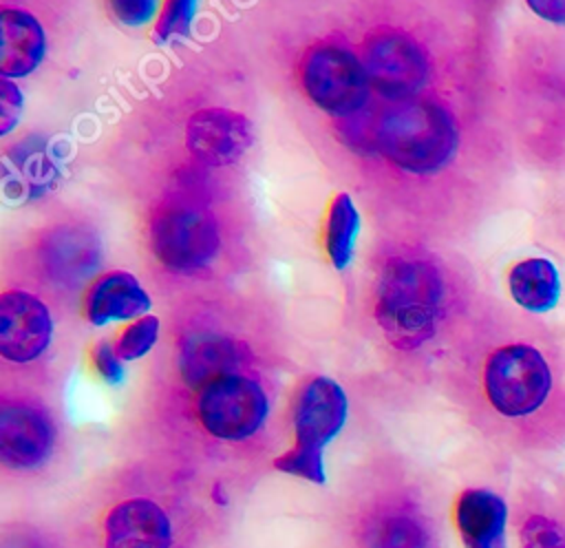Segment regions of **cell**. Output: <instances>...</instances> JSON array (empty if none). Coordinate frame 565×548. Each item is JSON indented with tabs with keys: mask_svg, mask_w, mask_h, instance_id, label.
I'll use <instances>...</instances> for the list:
<instances>
[{
	"mask_svg": "<svg viewBox=\"0 0 565 548\" xmlns=\"http://www.w3.org/2000/svg\"><path fill=\"white\" fill-rule=\"evenodd\" d=\"M152 307L150 294L126 270H110L97 276L84 296V316L90 325H108L115 320H135Z\"/></svg>",
	"mask_w": 565,
	"mask_h": 548,
	"instance_id": "4fadbf2b",
	"label": "cell"
},
{
	"mask_svg": "<svg viewBox=\"0 0 565 548\" xmlns=\"http://www.w3.org/2000/svg\"><path fill=\"white\" fill-rule=\"evenodd\" d=\"M459 126L437 99H404L375 119V152L408 175H435L457 155Z\"/></svg>",
	"mask_w": 565,
	"mask_h": 548,
	"instance_id": "6da1fadb",
	"label": "cell"
},
{
	"mask_svg": "<svg viewBox=\"0 0 565 548\" xmlns=\"http://www.w3.org/2000/svg\"><path fill=\"white\" fill-rule=\"evenodd\" d=\"M505 502L486 488H468L455 506V521L466 548H505Z\"/></svg>",
	"mask_w": 565,
	"mask_h": 548,
	"instance_id": "2e32d148",
	"label": "cell"
},
{
	"mask_svg": "<svg viewBox=\"0 0 565 548\" xmlns=\"http://www.w3.org/2000/svg\"><path fill=\"white\" fill-rule=\"evenodd\" d=\"M168 513L148 497L117 502L104 517V548H172Z\"/></svg>",
	"mask_w": 565,
	"mask_h": 548,
	"instance_id": "7c38bea8",
	"label": "cell"
},
{
	"mask_svg": "<svg viewBox=\"0 0 565 548\" xmlns=\"http://www.w3.org/2000/svg\"><path fill=\"white\" fill-rule=\"evenodd\" d=\"M508 289L514 303L527 312H547L558 303L561 278L550 259L530 256L508 272Z\"/></svg>",
	"mask_w": 565,
	"mask_h": 548,
	"instance_id": "e0dca14e",
	"label": "cell"
},
{
	"mask_svg": "<svg viewBox=\"0 0 565 548\" xmlns=\"http://www.w3.org/2000/svg\"><path fill=\"white\" fill-rule=\"evenodd\" d=\"M46 55V33L40 20L18 7L0 13V73L9 80L31 75Z\"/></svg>",
	"mask_w": 565,
	"mask_h": 548,
	"instance_id": "9a60e30c",
	"label": "cell"
},
{
	"mask_svg": "<svg viewBox=\"0 0 565 548\" xmlns=\"http://www.w3.org/2000/svg\"><path fill=\"white\" fill-rule=\"evenodd\" d=\"M349 415L344 389L327 378H311L294 409V446L324 453V446L338 438Z\"/></svg>",
	"mask_w": 565,
	"mask_h": 548,
	"instance_id": "8fae6325",
	"label": "cell"
},
{
	"mask_svg": "<svg viewBox=\"0 0 565 548\" xmlns=\"http://www.w3.org/2000/svg\"><path fill=\"white\" fill-rule=\"evenodd\" d=\"M274 468L300 479H307L311 484H324L327 473H324V453L318 451H307L291 446L282 455L274 460Z\"/></svg>",
	"mask_w": 565,
	"mask_h": 548,
	"instance_id": "7402d4cb",
	"label": "cell"
},
{
	"mask_svg": "<svg viewBox=\"0 0 565 548\" xmlns=\"http://www.w3.org/2000/svg\"><path fill=\"white\" fill-rule=\"evenodd\" d=\"M300 86L316 108L338 122L362 113L371 97L362 57L335 40H320L305 51Z\"/></svg>",
	"mask_w": 565,
	"mask_h": 548,
	"instance_id": "277c9868",
	"label": "cell"
},
{
	"mask_svg": "<svg viewBox=\"0 0 565 548\" xmlns=\"http://www.w3.org/2000/svg\"><path fill=\"white\" fill-rule=\"evenodd\" d=\"M362 64L371 88L384 99L417 97L430 80V60L424 46L402 29H377L362 42Z\"/></svg>",
	"mask_w": 565,
	"mask_h": 548,
	"instance_id": "52a82bcc",
	"label": "cell"
},
{
	"mask_svg": "<svg viewBox=\"0 0 565 548\" xmlns=\"http://www.w3.org/2000/svg\"><path fill=\"white\" fill-rule=\"evenodd\" d=\"M523 548H565V530L545 515H532L521 528Z\"/></svg>",
	"mask_w": 565,
	"mask_h": 548,
	"instance_id": "603a6c76",
	"label": "cell"
},
{
	"mask_svg": "<svg viewBox=\"0 0 565 548\" xmlns=\"http://www.w3.org/2000/svg\"><path fill=\"white\" fill-rule=\"evenodd\" d=\"M185 146L205 168L234 166L252 146V126L236 110L207 106L190 115Z\"/></svg>",
	"mask_w": 565,
	"mask_h": 548,
	"instance_id": "30bf717a",
	"label": "cell"
},
{
	"mask_svg": "<svg viewBox=\"0 0 565 548\" xmlns=\"http://www.w3.org/2000/svg\"><path fill=\"white\" fill-rule=\"evenodd\" d=\"M93 365H95L99 378L106 380L108 384H117L124 380V360L119 358L113 342L99 340L93 347Z\"/></svg>",
	"mask_w": 565,
	"mask_h": 548,
	"instance_id": "484cf974",
	"label": "cell"
},
{
	"mask_svg": "<svg viewBox=\"0 0 565 548\" xmlns=\"http://www.w3.org/2000/svg\"><path fill=\"white\" fill-rule=\"evenodd\" d=\"M24 97L18 84L9 77L0 80V135H9L22 115Z\"/></svg>",
	"mask_w": 565,
	"mask_h": 548,
	"instance_id": "d4e9b609",
	"label": "cell"
},
{
	"mask_svg": "<svg viewBox=\"0 0 565 548\" xmlns=\"http://www.w3.org/2000/svg\"><path fill=\"white\" fill-rule=\"evenodd\" d=\"M53 316L42 298L24 289H7L0 296V354L4 360L26 365L51 345Z\"/></svg>",
	"mask_w": 565,
	"mask_h": 548,
	"instance_id": "9c48e42d",
	"label": "cell"
},
{
	"mask_svg": "<svg viewBox=\"0 0 565 548\" xmlns=\"http://www.w3.org/2000/svg\"><path fill=\"white\" fill-rule=\"evenodd\" d=\"M245 358L243 345L221 331H194L181 340L179 371L192 389H203L207 382L238 373Z\"/></svg>",
	"mask_w": 565,
	"mask_h": 548,
	"instance_id": "5bb4252c",
	"label": "cell"
},
{
	"mask_svg": "<svg viewBox=\"0 0 565 548\" xmlns=\"http://www.w3.org/2000/svg\"><path fill=\"white\" fill-rule=\"evenodd\" d=\"M446 287L439 270L419 256H393L375 287V320L402 349L424 345L437 331Z\"/></svg>",
	"mask_w": 565,
	"mask_h": 548,
	"instance_id": "7a4b0ae2",
	"label": "cell"
},
{
	"mask_svg": "<svg viewBox=\"0 0 565 548\" xmlns=\"http://www.w3.org/2000/svg\"><path fill=\"white\" fill-rule=\"evenodd\" d=\"M22 168L26 170L24 172V177H29L31 179V170H33V164H31V159H26V161H22ZM51 170H44V172H35V179H38V183H40V188H44L46 183H51V175H49Z\"/></svg>",
	"mask_w": 565,
	"mask_h": 548,
	"instance_id": "83f0119b",
	"label": "cell"
},
{
	"mask_svg": "<svg viewBox=\"0 0 565 548\" xmlns=\"http://www.w3.org/2000/svg\"><path fill=\"white\" fill-rule=\"evenodd\" d=\"M525 7L550 24L565 27V0H523Z\"/></svg>",
	"mask_w": 565,
	"mask_h": 548,
	"instance_id": "4316f807",
	"label": "cell"
},
{
	"mask_svg": "<svg viewBox=\"0 0 565 548\" xmlns=\"http://www.w3.org/2000/svg\"><path fill=\"white\" fill-rule=\"evenodd\" d=\"M552 387V376L539 349L512 342L494 349L483 367L488 402L508 418L536 411Z\"/></svg>",
	"mask_w": 565,
	"mask_h": 548,
	"instance_id": "5b68a950",
	"label": "cell"
},
{
	"mask_svg": "<svg viewBox=\"0 0 565 548\" xmlns=\"http://www.w3.org/2000/svg\"><path fill=\"white\" fill-rule=\"evenodd\" d=\"M199 0H163L157 24L154 42L166 44L174 38H185L192 31Z\"/></svg>",
	"mask_w": 565,
	"mask_h": 548,
	"instance_id": "ffe728a7",
	"label": "cell"
},
{
	"mask_svg": "<svg viewBox=\"0 0 565 548\" xmlns=\"http://www.w3.org/2000/svg\"><path fill=\"white\" fill-rule=\"evenodd\" d=\"M55 446L49 411L31 400H4L0 407V460L15 471L44 464Z\"/></svg>",
	"mask_w": 565,
	"mask_h": 548,
	"instance_id": "ba28073f",
	"label": "cell"
},
{
	"mask_svg": "<svg viewBox=\"0 0 565 548\" xmlns=\"http://www.w3.org/2000/svg\"><path fill=\"white\" fill-rule=\"evenodd\" d=\"M194 409L207 435L221 442H243L265 424L269 400L258 380L243 373H227L199 389Z\"/></svg>",
	"mask_w": 565,
	"mask_h": 548,
	"instance_id": "8992f818",
	"label": "cell"
},
{
	"mask_svg": "<svg viewBox=\"0 0 565 548\" xmlns=\"http://www.w3.org/2000/svg\"><path fill=\"white\" fill-rule=\"evenodd\" d=\"M110 13L126 27H146L157 18L161 0H106Z\"/></svg>",
	"mask_w": 565,
	"mask_h": 548,
	"instance_id": "cb8c5ba5",
	"label": "cell"
},
{
	"mask_svg": "<svg viewBox=\"0 0 565 548\" xmlns=\"http://www.w3.org/2000/svg\"><path fill=\"white\" fill-rule=\"evenodd\" d=\"M150 247L166 270L194 274L218 256L221 230L216 217L192 199H166L150 219Z\"/></svg>",
	"mask_w": 565,
	"mask_h": 548,
	"instance_id": "3957f363",
	"label": "cell"
},
{
	"mask_svg": "<svg viewBox=\"0 0 565 548\" xmlns=\"http://www.w3.org/2000/svg\"><path fill=\"white\" fill-rule=\"evenodd\" d=\"M428 535L422 521L406 510H386L371 519L364 548H426Z\"/></svg>",
	"mask_w": 565,
	"mask_h": 548,
	"instance_id": "d6986e66",
	"label": "cell"
},
{
	"mask_svg": "<svg viewBox=\"0 0 565 548\" xmlns=\"http://www.w3.org/2000/svg\"><path fill=\"white\" fill-rule=\"evenodd\" d=\"M358 232L360 212L347 192H338L329 203L324 221V250L335 270H344L353 261Z\"/></svg>",
	"mask_w": 565,
	"mask_h": 548,
	"instance_id": "ac0fdd59",
	"label": "cell"
},
{
	"mask_svg": "<svg viewBox=\"0 0 565 548\" xmlns=\"http://www.w3.org/2000/svg\"><path fill=\"white\" fill-rule=\"evenodd\" d=\"M159 318L157 316H141V318H135L128 327H124V331L119 334L117 342H115V349L119 354V358L126 362V360H137L141 356H146L159 340Z\"/></svg>",
	"mask_w": 565,
	"mask_h": 548,
	"instance_id": "44dd1931",
	"label": "cell"
}]
</instances>
